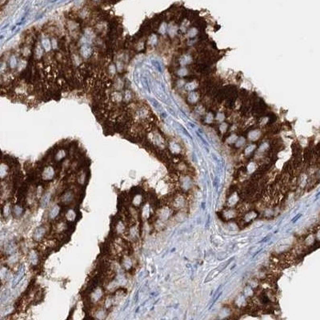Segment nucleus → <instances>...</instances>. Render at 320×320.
Instances as JSON below:
<instances>
[{"label": "nucleus", "instance_id": "f8f14e48", "mask_svg": "<svg viewBox=\"0 0 320 320\" xmlns=\"http://www.w3.org/2000/svg\"><path fill=\"white\" fill-rule=\"evenodd\" d=\"M300 216H301V214H298V215H297V216H295V218H293V219H292V222H293V223H295V221H296V220H298V219H299V217H300Z\"/></svg>", "mask_w": 320, "mask_h": 320}, {"label": "nucleus", "instance_id": "7ed1b4c3", "mask_svg": "<svg viewBox=\"0 0 320 320\" xmlns=\"http://www.w3.org/2000/svg\"><path fill=\"white\" fill-rule=\"evenodd\" d=\"M45 233H46V229L43 227H40L35 230V231H34V235H33V238H34L36 241H39L43 238Z\"/></svg>", "mask_w": 320, "mask_h": 320}, {"label": "nucleus", "instance_id": "20e7f679", "mask_svg": "<svg viewBox=\"0 0 320 320\" xmlns=\"http://www.w3.org/2000/svg\"><path fill=\"white\" fill-rule=\"evenodd\" d=\"M58 213H59V207L58 206H54L49 212V218L50 219H54L58 214Z\"/></svg>", "mask_w": 320, "mask_h": 320}, {"label": "nucleus", "instance_id": "9b49d317", "mask_svg": "<svg viewBox=\"0 0 320 320\" xmlns=\"http://www.w3.org/2000/svg\"><path fill=\"white\" fill-rule=\"evenodd\" d=\"M141 196H139V195H137L136 197H135V199H134V204H135L136 206H139V204H140V203H141Z\"/></svg>", "mask_w": 320, "mask_h": 320}, {"label": "nucleus", "instance_id": "9d476101", "mask_svg": "<svg viewBox=\"0 0 320 320\" xmlns=\"http://www.w3.org/2000/svg\"><path fill=\"white\" fill-rule=\"evenodd\" d=\"M49 201H50V194H45V196L43 197V199H42V205L43 206H47V204L48 203H49Z\"/></svg>", "mask_w": 320, "mask_h": 320}, {"label": "nucleus", "instance_id": "f257e3e1", "mask_svg": "<svg viewBox=\"0 0 320 320\" xmlns=\"http://www.w3.org/2000/svg\"><path fill=\"white\" fill-rule=\"evenodd\" d=\"M233 259H234V258H231L229 260H227L226 262H223V263L220 264V266H218L217 268L214 269V270L210 271V272L208 274V275L207 276V278H206L205 282H207L210 281V280L213 279L214 277H215V276L218 275V273L221 272V271H223L226 268V267H227L230 263H231V262H232V260H233Z\"/></svg>", "mask_w": 320, "mask_h": 320}, {"label": "nucleus", "instance_id": "39448f33", "mask_svg": "<svg viewBox=\"0 0 320 320\" xmlns=\"http://www.w3.org/2000/svg\"><path fill=\"white\" fill-rule=\"evenodd\" d=\"M72 199H73V194H72L71 191L66 192L65 194L63 195V197H62V201L63 202V203H70V202H71Z\"/></svg>", "mask_w": 320, "mask_h": 320}, {"label": "nucleus", "instance_id": "f03ea898", "mask_svg": "<svg viewBox=\"0 0 320 320\" xmlns=\"http://www.w3.org/2000/svg\"><path fill=\"white\" fill-rule=\"evenodd\" d=\"M54 174H55V173H54V168L51 167V166H47V167H46L44 170H43V175H43V179H44V180H51V179L54 178Z\"/></svg>", "mask_w": 320, "mask_h": 320}, {"label": "nucleus", "instance_id": "0eeeda50", "mask_svg": "<svg viewBox=\"0 0 320 320\" xmlns=\"http://www.w3.org/2000/svg\"><path fill=\"white\" fill-rule=\"evenodd\" d=\"M65 155H66L65 150H60L59 151H58V153H57V155L55 156V159L57 160V161H60L61 159H63V158L65 157Z\"/></svg>", "mask_w": 320, "mask_h": 320}, {"label": "nucleus", "instance_id": "423d86ee", "mask_svg": "<svg viewBox=\"0 0 320 320\" xmlns=\"http://www.w3.org/2000/svg\"><path fill=\"white\" fill-rule=\"evenodd\" d=\"M66 217H67V218L68 220H74V218H75V213L74 212V210H69L67 212V214H66Z\"/></svg>", "mask_w": 320, "mask_h": 320}, {"label": "nucleus", "instance_id": "6e6552de", "mask_svg": "<svg viewBox=\"0 0 320 320\" xmlns=\"http://www.w3.org/2000/svg\"><path fill=\"white\" fill-rule=\"evenodd\" d=\"M30 262H31L32 264L37 263V261H38V256H37L36 253L34 251H32L31 253H30Z\"/></svg>", "mask_w": 320, "mask_h": 320}, {"label": "nucleus", "instance_id": "1a4fd4ad", "mask_svg": "<svg viewBox=\"0 0 320 320\" xmlns=\"http://www.w3.org/2000/svg\"><path fill=\"white\" fill-rule=\"evenodd\" d=\"M23 211L22 208L19 207V206H15L14 208H13V213H14L16 216H19Z\"/></svg>", "mask_w": 320, "mask_h": 320}]
</instances>
